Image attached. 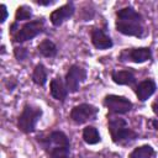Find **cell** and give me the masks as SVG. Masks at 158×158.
Masks as SVG:
<instances>
[{"instance_id": "cell-1", "label": "cell", "mask_w": 158, "mask_h": 158, "mask_svg": "<svg viewBox=\"0 0 158 158\" xmlns=\"http://www.w3.org/2000/svg\"><path fill=\"white\" fill-rule=\"evenodd\" d=\"M116 30L125 36L143 37V17L133 7L127 6L116 12Z\"/></svg>"}, {"instance_id": "cell-2", "label": "cell", "mask_w": 158, "mask_h": 158, "mask_svg": "<svg viewBox=\"0 0 158 158\" xmlns=\"http://www.w3.org/2000/svg\"><path fill=\"white\" fill-rule=\"evenodd\" d=\"M107 127L112 141L117 144L130 143L138 137V133L135 132L132 128H130L127 126L126 120L121 117H110Z\"/></svg>"}, {"instance_id": "cell-3", "label": "cell", "mask_w": 158, "mask_h": 158, "mask_svg": "<svg viewBox=\"0 0 158 158\" xmlns=\"http://www.w3.org/2000/svg\"><path fill=\"white\" fill-rule=\"evenodd\" d=\"M42 109L33 105H25L21 115L17 118V127L23 133H32L36 128L37 121L42 116Z\"/></svg>"}, {"instance_id": "cell-4", "label": "cell", "mask_w": 158, "mask_h": 158, "mask_svg": "<svg viewBox=\"0 0 158 158\" xmlns=\"http://www.w3.org/2000/svg\"><path fill=\"white\" fill-rule=\"evenodd\" d=\"M43 25H44V20L42 17L26 22L12 36V41L22 43V42H26V41H30L32 38H35L36 36H38L43 31Z\"/></svg>"}, {"instance_id": "cell-5", "label": "cell", "mask_w": 158, "mask_h": 158, "mask_svg": "<svg viewBox=\"0 0 158 158\" xmlns=\"http://www.w3.org/2000/svg\"><path fill=\"white\" fill-rule=\"evenodd\" d=\"M85 79H86V70L78 64H73L65 74V85L68 91L77 93L80 88V84L85 81Z\"/></svg>"}, {"instance_id": "cell-6", "label": "cell", "mask_w": 158, "mask_h": 158, "mask_svg": "<svg viewBox=\"0 0 158 158\" xmlns=\"http://www.w3.org/2000/svg\"><path fill=\"white\" fill-rule=\"evenodd\" d=\"M104 105L109 109L110 112L117 114V115L130 112L133 106V104L125 96H118V95H112V94L105 96Z\"/></svg>"}, {"instance_id": "cell-7", "label": "cell", "mask_w": 158, "mask_h": 158, "mask_svg": "<svg viewBox=\"0 0 158 158\" xmlns=\"http://www.w3.org/2000/svg\"><path fill=\"white\" fill-rule=\"evenodd\" d=\"M152 58V49L149 47H138V48H130L123 49L118 59L121 62H133V63H144Z\"/></svg>"}, {"instance_id": "cell-8", "label": "cell", "mask_w": 158, "mask_h": 158, "mask_svg": "<svg viewBox=\"0 0 158 158\" xmlns=\"http://www.w3.org/2000/svg\"><path fill=\"white\" fill-rule=\"evenodd\" d=\"M99 112V109L90 104H80L72 109L70 111V118L78 125H81L89 120H94L96 114Z\"/></svg>"}, {"instance_id": "cell-9", "label": "cell", "mask_w": 158, "mask_h": 158, "mask_svg": "<svg viewBox=\"0 0 158 158\" xmlns=\"http://www.w3.org/2000/svg\"><path fill=\"white\" fill-rule=\"evenodd\" d=\"M74 11H75L74 4H73L72 1H69V2H67V4L62 5V6H59V7L56 9L54 11H52L51 15H49V20H51V22H52L53 26H57V27H58V26H60L64 21H67L68 19H70V17L73 16Z\"/></svg>"}, {"instance_id": "cell-10", "label": "cell", "mask_w": 158, "mask_h": 158, "mask_svg": "<svg viewBox=\"0 0 158 158\" xmlns=\"http://www.w3.org/2000/svg\"><path fill=\"white\" fill-rule=\"evenodd\" d=\"M90 38L93 46L98 49H107L114 46V42L110 38V36H107L101 28H93L90 33Z\"/></svg>"}, {"instance_id": "cell-11", "label": "cell", "mask_w": 158, "mask_h": 158, "mask_svg": "<svg viewBox=\"0 0 158 158\" xmlns=\"http://www.w3.org/2000/svg\"><path fill=\"white\" fill-rule=\"evenodd\" d=\"M156 89H157L156 81L148 78L141 81L139 84H137V86L135 88V93L139 101H146L148 98H151L156 93Z\"/></svg>"}, {"instance_id": "cell-12", "label": "cell", "mask_w": 158, "mask_h": 158, "mask_svg": "<svg viewBox=\"0 0 158 158\" xmlns=\"http://www.w3.org/2000/svg\"><path fill=\"white\" fill-rule=\"evenodd\" d=\"M49 90H51V95L58 101H64V99L69 93L67 89V85L63 83L60 77H56L54 79L51 80Z\"/></svg>"}, {"instance_id": "cell-13", "label": "cell", "mask_w": 158, "mask_h": 158, "mask_svg": "<svg viewBox=\"0 0 158 158\" xmlns=\"http://www.w3.org/2000/svg\"><path fill=\"white\" fill-rule=\"evenodd\" d=\"M111 79L118 85H133L136 83V77L131 70H114L111 73Z\"/></svg>"}, {"instance_id": "cell-14", "label": "cell", "mask_w": 158, "mask_h": 158, "mask_svg": "<svg viewBox=\"0 0 158 158\" xmlns=\"http://www.w3.org/2000/svg\"><path fill=\"white\" fill-rule=\"evenodd\" d=\"M47 146H57V147H70V142L68 136L62 131H53L49 137L47 138V142L44 144V148Z\"/></svg>"}, {"instance_id": "cell-15", "label": "cell", "mask_w": 158, "mask_h": 158, "mask_svg": "<svg viewBox=\"0 0 158 158\" xmlns=\"http://www.w3.org/2000/svg\"><path fill=\"white\" fill-rule=\"evenodd\" d=\"M37 49H38V53L46 58H52V57H56L57 54V46L48 38L41 41L40 44L37 46Z\"/></svg>"}, {"instance_id": "cell-16", "label": "cell", "mask_w": 158, "mask_h": 158, "mask_svg": "<svg viewBox=\"0 0 158 158\" xmlns=\"http://www.w3.org/2000/svg\"><path fill=\"white\" fill-rule=\"evenodd\" d=\"M47 75H48V72L46 69V67L41 63H38L35 69H33V73H32V81L38 85V86H44V84L47 83Z\"/></svg>"}, {"instance_id": "cell-17", "label": "cell", "mask_w": 158, "mask_h": 158, "mask_svg": "<svg viewBox=\"0 0 158 158\" xmlns=\"http://www.w3.org/2000/svg\"><path fill=\"white\" fill-rule=\"evenodd\" d=\"M83 139L88 144H96L101 141V137L98 128H95L94 126H86L83 130Z\"/></svg>"}, {"instance_id": "cell-18", "label": "cell", "mask_w": 158, "mask_h": 158, "mask_svg": "<svg viewBox=\"0 0 158 158\" xmlns=\"http://www.w3.org/2000/svg\"><path fill=\"white\" fill-rule=\"evenodd\" d=\"M154 156V149L149 144H143L137 148H135L128 158H152Z\"/></svg>"}, {"instance_id": "cell-19", "label": "cell", "mask_w": 158, "mask_h": 158, "mask_svg": "<svg viewBox=\"0 0 158 158\" xmlns=\"http://www.w3.org/2000/svg\"><path fill=\"white\" fill-rule=\"evenodd\" d=\"M49 147V158H70L69 151L70 147H57V146H47Z\"/></svg>"}, {"instance_id": "cell-20", "label": "cell", "mask_w": 158, "mask_h": 158, "mask_svg": "<svg viewBox=\"0 0 158 158\" xmlns=\"http://www.w3.org/2000/svg\"><path fill=\"white\" fill-rule=\"evenodd\" d=\"M32 9L27 5H21L17 7L16 12H15V22L19 21H23V20H30L32 17Z\"/></svg>"}, {"instance_id": "cell-21", "label": "cell", "mask_w": 158, "mask_h": 158, "mask_svg": "<svg viewBox=\"0 0 158 158\" xmlns=\"http://www.w3.org/2000/svg\"><path fill=\"white\" fill-rule=\"evenodd\" d=\"M14 54L17 60H25L28 57V51L25 47H15L14 48Z\"/></svg>"}, {"instance_id": "cell-22", "label": "cell", "mask_w": 158, "mask_h": 158, "mask_svg": "<svg viewBox=\"0 0 158 158\" xmlns=\"http://www.w3.org/2000/svg\"><path fill=\"white\" fill-rule=\"evenodd\" d=\"M0 11H1V17H0V22L4 23L5 20L7 19V10H6V6L4 4L0 5Z\"/></svg>"}, {"instance_id": "cell-23", "label": "cell", "mask_w": 158, "mask_h": 158, "mask_svg": "<svg viewBox=\"0 0 158 158\" xmlns=\"http://www.w3.org/2000/svg\"><path fill=\"white\" fill-rule=\"evenodd\" d=\"M37 5H43V6H49L56 2V0H35Z\"/></svg>"}, {"instance_id": "cell-24", "label": "cell", "mask_w": 158, "mask_h": 158, "mask_svg": "<svg viewBox=\"0 0 158 158\" xmlns=\"http://www.w3.org/2000/svg\"><path fill=\"white\" fill-rule=\"evenodd\" d=\"M152 110H153V112L158 116V98L152 102Z\"/></svg>"}, {"instance_id": "cell-25", "label": "cell", "mask_w": 158, "mask_h": 158, "mask_svg": "<svg viewBox=\"0 0 158 158\" xmlns=\"http://www.w3.org/2000/svg\"><path fill=\"white\" fill-rule=\"evenodd\" d=\"M151 123H152L153 128L158 131V118H154V120H152V121H151Z\"/></svg>"}]
</instances>
